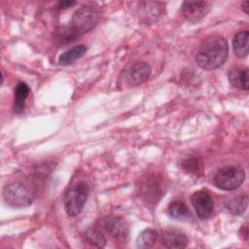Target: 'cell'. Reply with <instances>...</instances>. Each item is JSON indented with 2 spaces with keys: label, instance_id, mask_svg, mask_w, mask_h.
<instances>
[{
  "label": "cell",
  "instance_id": "cell-1",
  "mask_svg": "<svg viewBox=\"0 0 249 249\" xmlns=\"http://www.w3.org/2000/svg\"><path fill=\"white\" fill-rule=\"evenodd\" d=\"M229 53L226 39L220 35H214L206 39L199 47L196 60L197 65L204 70H214L221 67Z\"/></svg>",
  "mask_w": 249,
  "mask_h": 249
},
{
  "label": "cell",
  "instance_id": "cell-2",
  "mask_svg": "<svg viewBox=\"0 0 249 249\" xmlns=\"http://www.w3.org/2000/svg\"><path fill=\"white\" fill-rule=\"evenodd\" d=\"M98 21L97 12L90 7H82L72 17L69 26L60 33L62 40L72 41L91 30Z\"/></svg>",
  "mask_w": 249,
  "mask_h": 249
},
{
  "label": "cell",
  "instance_id": "cell-3",
  "mask_svg": "<svg viewBox=\"0 0 249 249\" xmlns=\"http://www.w3.org/2000/svg\"><path fill=\"white\" fill-rule=\"evenodd\" d=\"M3 197L7 204L13 207H24L33 201V188L28 183L15 181L5 186L3 189Z\"/></svg>",
  "mask_w": 249,
  "mask_h": 249
},
{
  "label": "cell",
  "instance_id": "cell-4",
  "mask_svg": "<svg viewBox=\"0 0 249 249\" xmlns=\"http://www.w3.org/2000/svg\"><path fill=\"white\" fill-rule=\"evenodd\" d=\"M89 190L86 182H78L70 187L64 195V208L66 213L71 216H77L83 210L88 199Z\"/></svg>",
  "mask_w": 249,
  "mask_h": 249
},
{
  "label": "cell",
  "instance_id": "cell-5",
  "mask_svg": "<svg viewBox=\"0 0 249 249\" xmlns=\"http://www.w3.org/2000/svg\"><path fill=\"white\" fill-rule=\"evenodd\" d=\"M245 179V172L239 165H228L220 168L213 177V184L224 191L238 188Z\"/></svg>",
  "mask_w": 249,
  "mask_h": 249
},
{
  "label": "cell",
  "instance_id": "cell-6",
  "mask_svg": "<svg viewBox=\"0 0 249 249\" xmlns=\"http://www.w3.org/2000/svg\"><path fill=\"white\" fill-rule=\"evenodd\" d=\"M211 4L207 1H184L181 6L183 17L192 23L201 20L210 11Z\"/></svg>",
  "mask_w": 249,
  "mask_h": 249
},
{
  "label": "cell",
  "instance_id": "cell-7",
  "mask_svg": "<svg viewBox=\"0 0 249 249\" xmlns=\"http://www.w3.org/2000/svg\"><path fill=\"white\" fill-rule=\"evenodd\" d=\"M105 231L118 242H125L128 236L129 228L127 223L121 217L109 216L103 221Z\"/></svg>",
  "mask_w": 249,
  "mask_h": 249
},
{
  "label": "cell",
  "instance_id": "cell-8",
  "mask_svg": "<svg viewBox=\"0 0 249 249\" xmlns=\"http://www.w3.org/2000/svg\"><path fill=\"white\" fill-rule=\"evenodd\" d=\"M191 201L199 219H207L212 214L214 203L206 191H196L191 196Z\"/></svg>",
  "mask_w": 249,
  "mask_h": 249
},
{
  "label": "cell",
  "instance_id": "cell-9",
  "mask_svg": "<svg viewBox=\"0 0 249 249\" xmlns=\"http://www.w3.org/2000/svg\"><path fill=\"white\" fill-rule=\"evenodd\" d=\"M160 183L154 176L147 175L140 180V185L138 186L139 196L148 202L157 201V196H160Z\"/></svg>",
  "mask_w": 249,
  "mask_h": 249
},
{
  "label": "cell",
  "instance_id": "cell-10",
  "mask_svg": "<svg viewBox=\"0 0 249 249\" xmlns=\"http://www.w3.org/2000/svg\"><path fill=\"white\" fill-rule=\"evenodd\" d=\"M151 74V67L147 62L139 61L132 64L126 73L127 83L131 86H138L148 80Z\"/></svg>",
  "mask_w": 249,
  "mask_h": 249
},
{
  "label": "cell",
  "instance_id": "cell-11",
  "mask_svg": "<svg viewBox=\"0 0 249 249\" xmlns=\"http://www.w3.org/2000/svg\"><path fill=\"white\" fill-rule=\"evenodd\" d=\"M161 242L166 248L180 249L188 245V237L177 230H165L161 234Z\"/></svg>",
  "mask_w": 249,
  "mask_h": 249
},
{
  "label": "cell",
  "instance_id": "cell-12",
  "mask_svg": "<svg viewBox=\"0 0 249 249\" xmlns=\"http://www.w3.org/2000/svg\"><path fill=\"white\" fill-rule=\"evenodd\" d=\"M230 83L240 89L248 90L249 89V75L248 68L245 66L232 67L228 74Z\"/></svg>",
  "mask_w": 249,
  "mask_h": 249
},
{
  "label": "cell",
  "instance_id": "cell-13",
  "mask_svg": "<svg viewBox=\"0 0 249 249\" xmlns=\"http://www.w3.org/2000/svg\"><path fill=\"white\" fill-rule=\"evenodd\" d=\"M140 17L146 21L157 20L159 17L162 14V8H164V3L161 2H141L139 4Z\"/></svg>",
  "mask_w": 249,
  "mask_h": 249
},
{
  "label": "cell",
  "instance_id": "cell-14",
  "mask_svg": "<svg viewBox=\"0 0 249 249\" xmlns=\"http://www.w3.org/2000/svg\"><path fill=\"white\" fill-rule=\"evenodd\" d=\"M168 214L171 218L182 222H190L193 220V214L188 206L181 200L170 202L168 205Z\"/></svg>",
  "mask_w": 249,
  "mask_h": 249
},
{
  "label": "cell",
  "instance_id": "cell-15",
  "mask_svg": "<svg viewBox=\"0 0 249 249\" xmlns=\"http://www.w3.org/2000/svg\"><path fill=\"white\" fill-rule=\"evenodd\" d=\"M248 39L249 32L248 30L239 31L236 33L232 40L233 52L237 57H246L248 54Z\"/></svg>",
  "mask_w": 249,
  "mask_h": 249
},
{
  "label": "cell",
  "instance_id": "cell-16",
  "mask_svg": "<svg viewBox=\"0 0 249 249\" xmlns=\"http://www.w3.org/2000/svg\"><path fill=\"white\" fill-rule=\"evenodd\" d=\"M29 87L23 83L18 82L15 89V98H14V112L19 114L24 109L25 100L29 94Z\"/></svg>",
  "mask_w": 249,
  "mask_h": 249
},
{
  "label": "cell",
  "instance_id": "cell-17",
  "mask_svg": "<svg viewBox=\"0 0 249 249\" xmlns=\"http://www.w3.org/2000/svg\"><path fill=\"white\" fill-rule=\"evenodd\" d=\"M87 52V47L84 45L75 46L68 51L62 53L58 57V63L60 65H70L77 59L82 57Z\"/></svg>",
  "mask_w": 249,
  "mask_h": 249
},
{
  "label": "cell",
  "instance_id": "cell-18",
  "mask_svg": "<svg viewBox=\"0 0 249 249\" xmlns=\"http://www.w3.org/2000/svg\"><path fill=\"white\" fill-rule=\"evenodd\" d=\"M84 238L89 244L102 248L106 245V237L97 227H89L84 231Z\"/></svg>",
  "mask_w": 249,
  "mask_h": 249
},
{
  "label": "cell",
  "instance_id": "cell-19",
  "mask_svg": "<svg viewBox=\"0 0 249 249\" xmlns=\"http://www.w3.org/2000/svg\"><path fill=\"white\" fill-rule=\"evenodd\" d=\"M248 206L247 196H239L230 199L227 203L228 210L234 215H241L245 212Z\"/></svg>",
  "mask_w": 249,
  "mask_h": 249
},
{
  "label": "cell",
  "instance_id": "cell-20",
  "mask_svg": "<svg viewBox=\"0 0 249 249\" xmlns=\"http://www.w3.org/2000/svg\"><path fill=\"white\" fill-rule=\"evenodd\" d=\"M158 240V233L154 230L146 229L137 237L136 245L138 248H151Z\"/></svg>",
  "mask_w": 249,
  "mask_h": 249
},
{
  "label": "cell",
  "instance_id": "cell-21",
  "mask_svg": "<svg viewBox=\"0 0 249 249\" xmlns=\"http://www.w3.org/2000/svg\"><path fill=\"white\" fill-rule=\"evenodd\" d=\"M182 166L185 170H187L189 172H196L200 169L201 162L199 161L198 159L191 158V159H188V160H184L182 162Z\"/></svg>",
  "mask_w": 249,
  "mask_h": 249
},
{
  "label": "cell",
  "instance_id": "cell-22",
  "mask_svg": "<svg viewBox=\"0 0 249 249\" xmlns=\"http://www.w3.org/2000/svg\"><path fill=\"white\" fill-rule=\"evenodd\" d=\"M75 4H76V2L72 1V0H60V1L56 2V7H57V9H67V8L74 6Z\"/></svg>",
  "mask_w": 249,
  "mask_h": 249
},
{
  "label": "cell",
  "instance_id": "cell-23",
  "mask_svg": "<svg viewBox=\"0 0 249 249\" xmlns=\"http://www.w3.org/2000/svg\"><path fill=\"white\" fill-rule=\"evenodd\" d=\"M248 7H249V1H244V2L241 4L242 10H243L246 14L248 13Z\"/></svg>",
  "mask_w": 249,
  "mask_h": 249
}]
</instances>
